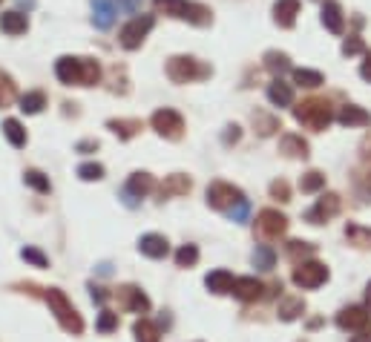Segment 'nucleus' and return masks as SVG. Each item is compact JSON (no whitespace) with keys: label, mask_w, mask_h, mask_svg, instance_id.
Listing matches in <instances>:
<instances>
[{"label":"nucleus","mask_w":371,"mask_h":342,"mask_svg":"<svg viewBox=\"0 0 371 342\" xmlns=\"http://www.w3.org/2000/svg\"><path fill=\"white\" fill-rule=\"evenodd\" d=\"M118 297H121V305L127 311H133V314H147L150 311V299L141 294V288H135V285H124V288L118 291Z\"/></svg>","instance_id":"f3484780"},{"label":"nucleus","mask_w":371,"mask_h":342,"mask_svg":"<svg viewBox=\"0 0 371 342\" xmlns=\"http://www.w3.org/2000/svg\"><path fill=\"white\" fill-rule=\"evenodd\" d=\"M279 150L288 155V158H308V141H302V136H282L279 141Z\"/></svg>","instance_id":"bb28decb"},{"label":"nucleus","mask_w":371,"mask_h":342,"mask_svg":"<svg viewBox=\"0 0 371 342\" xmlns=\"http://www.w3.org/2000/svg\"><path fill=\"white\" fill-rule=\"evenodd\" d=\"M55 75L61 84L67 87H92L101 81V67L92 58H72V55H64V58L55 61Z\"/></svg>","instance_id":"f257e3e1"},{"label":"nucleus","mask_w":371,"mask_h":342,"mask_svg":"<svg viewBox=\"0 0 371 342\" xmlns=\"http://www.w3.org/2000/svg\"><path fill=\"white\" fill-rule=\"evenodd\" d=\"M204 285L210 294H231L233 291V276L228 270H214L204 276Z\"/></svg>","instance_id":"b1692460"},{"label":"nucleus","mask_w":371,"mask_h":342,"mask_svg":"<svg viewBox=\"0 0 371 342\" xmlns=\"http://www.w3.org/2000/svg\"><path fill=\"white\" fill-rule=\"evenodd\" d=\"M262 291H265V285L256 276H239V279H233L231 294L242 302H256V299H262Z\"/></svg>","instance_id":"ddd939ff"},{"label":"nucleus","mask_w":371,"mask_h":342,"mask_svg":"<svg viewBox=\"0 0 371 342\" xmlns=\"http://www.w3.org/2000/svg\"><path fill=\"white\" fill-rule=\"evenodd\" d=\"M78 176L84 179V182H98V179H104V167L101 164H81L78 167Z\"/></svg>","instance_id":"ea45409f"},{"label":"nucleus","mask_w":371,"mask_h":342,"mask_svg":"<svg viewBox=\"0 0 371 342\" xmlns=\"http://www.w3.org/2000/svg\"><path fill=\"white\" fill-rule=\"evenodd\" d=\"M15 98H18V87H15L12 75L0 70V109H4V106H9Z\"/></svg>","instance_id":"473e14b6"},{"label":"nucleus","mask_w":371,"mask_h":342,"mask_svg":"<svg viewBox=\"0 0 371 342\" xmlns=\"http://www.w3.org/2000/svg\"><path fill=\"white\" fill-rule=\"evenodd\" d=\"M245 193L228 182H214L207 187V204L214 207V210H231L236 202H242Z\"/></svg>","instance_id":"1a4fd4ad"},{"label":"nucleus","mask_w":371,"mask_h":342,"mask_svg":"<svg viewBox=\"0 0 371 342\" xmlns=\"http://www.w3.org/2000/svg\"><path fill=\"white\" fill-rule=\"evenodd\" d=\"M299 15V0H277L274 4V21L282 29H291Z\"/></svg>","instance_id":"aec40b11"},{"label":"nucleus","mask_w":371,"mask_h":342,"mask_svg":"<svg viewBox=\"0 0 371 342\" xmlns=\"http://www.w3.org/2000/svg\"><path fill=\"white\" fill-rule=\"evenodd\" d=\"M323 26L331 32V35H343L345 29V15H343V6L337 0H326L323 4Z\"/></svg>","instance_id":"dca6fc26"},{"label":"nucleus","mask_w":371,"mask_h":342,"mask_svg":"<svg viewBox=\"0 0 371 342\" xmlns=\"http://www.w3.org/2000/svg\"><path fill=\"white\" fill-rule=\"evenodd\" d=\"M199 262V248L196 245H184L176 250V265L179 267H193Z\"/></svg>","instance_id":"58836bf2"},{"label":"nucleus","mask_w":371,"mask_h":342,"mask_svg":"<svg viewBox=\"0 0 371 342\" xmlns=\"http://www.w3.org/2000/svg\"><path fill=\"white\" fill-rule=\"evenodd\" d=\"M214 75L207 64H201L199 58H190V55H173L167 61V78L173 84H193V81H204Z\"/></svg>","instance_id":"39448f33"},{"label":"nucleus","mask_w":371,"mask_h":342,"mask_svg":"<svg viewBox=\"0 0 371 342\" xmlns=\"http://www.w3.org/2000/svg\"><path fill=\"white\" fill-rule=\"evenodd\" d=\"M92 23L98 29H110L116 23V4L113 0H92Z\"/></svg>","instance_id":"412c9836"},{"label":"nucleus","mask_w":371,"mask_h":342,"mask_svg":"<svg viewBox=\"0 0 371 342\" xmlns=\"http://www.w3.org/2000/svg\"><path fill=\"white\" fill-rule=\"evenodd\" d=\"M351 342H371V336H365V333H360V336H354Z\"/></svg>","instance_id":"5fc2aeb1"},{"label":"nucleus","mask_w":371,"mask_h":342,"mask_svg":"<svg viewBox=\"0 0 371 342\" xmlns=\"http://www.w3.org/2000/svg\"><path fill=\"white\" fill-rule=\"evenodd\" d=\"M294 118H297L302 127L314 130V133H323V130L331 124L334 112H331V104H328L326 98H308V101H302L299 106H294Z\"/></svg>","instance_id":"7ed1b4c3"},{"label":"nucleus","mask_w":371,"mask_h":342,"mask_svg":"<svg viewBox=\"0 0 371 342\" xmlns=\"http://www.w3.org/2000/svg\"><path fill=\"white\" fill-rule=\"evenodd\" d=\"M268 101H271L274 106H291V104H294V89H291V84H285L282 78L271 81V84H268Z\"/></svg>","instance_id":"4be33fe9"},{"label":"nucleus","mask_w":371,"mask_h":342,"mask_svg":"<svg viewBox=\"0 0 371 342\" xmlns=\"http://www.w3.org/2000/svg\"><path fill=\"white\" fill-rule=\"evenodd\" d=\"M4 136L9 138L12 147H26V130H23V124L18 118H6L4 121Z\"/></svg>","instance_id":"c85d7f7f"},{"label":"nucleus","mask_w":371,"mask_h":342,"mask_svg":"<svg viewBox=\"0 0 371 342\" xmlns=\"http://www.w3.org/2000/svg\"><path fill=\"white\" fill-rule=\"evenodd\" d=\"M153 23H155V18L153 15H141V18H133L121 32H118V43L124 46V49H138L141 43H144V38L150 35V29H153Z\"/></svg>","instance_id":"6e6552de"},{"label":"nucleus","mask_w":371,"mask_h":342,"mask_svg":"<svg viewBox=\"0 0 371 342\" xmlns=\"http://www.w3.org/2000/svg\"><path fill=\"white\" fill-rule=\"evenodd\" d=\"M265 67H268L274 75H282V72L291 70V58L285 52H279V49H268V52H265Z\"/></svg>","instance_id":"cd10ccee"},{"label":"nucleus","mask_w":371,"mask_h":342,"mask_svg":"<svg viewBox=\"0 0 371 342\" xmlns=\"http://www.w3.org/2000/svg\"><path fill=\"white\" fill-rule=\"evenodd\" d=\"M340 207H343V199H340L337 193H326L323 199H316V204L305 213V221H311V224H326V221H331V219L340 213Z\"/></svg>","instance_id":"9b49d317"},{"label":"nucleus","mask_w":371,"mask_h":342,"mask_svg":"<svg viewBox=\"0 0 371 342\" xmlns=\"http://www.w3.org/2000/svg\"><path fill=\"white\" fill-rule=\"evenodd\" d=\"M153 6H155L158 15L187 21L193 26H210L214 23V12H210L204 4H196V0H153Z\"/></svg>","instance_id":"f03ea898"},{"label":"nucleus","mask_w":371,"mask_h":342,"mask_svg":"<svg viewBox=\"0 0 371 342\" xmlns=\"http://www.w3.org/2000/svg\"><path fill=\"white\" fill-rule=\"evenodd\" d=\"M43 299H46V305H49V311L55 314V319L61 322V328L67 331V333H84V319H81V314L72 308V302L64 297V291H58V288H49V291H43Z\"/></svg>","instance_id":"20e7f679"},{"label":"nucleus","mask_w":371,"mask_h":342,"mask_svg":"<svg viewBox=\"0 0 371 342\" xmlns=\"http://www.w3.org/2000/svg\"><path fill=\"white\" fill-rule=\"evenodd\" d=\"M0 4H4V0H0Z\"/></svg>","instance_id":"4d7b16f0"},{"label":"nucleus","mask_w":371,"mask_h":342,"mask_svg":"<svg viewBox=\"0 0 371 342\" xmlns=\"http://www.w3.org/2000/svg\"><path fill=\"white\" fill-rule=\"evenodd\" d=\"M118 6H124L127 12H138L141 9V0H118Z\"/></svg>","instance_id":"8fccbe9b"},{"label":"nucleus","mask_w":371,"mask_h":342,"mask_svg":"<svg viewBox=\"0 0 371 342\" xmlns=\"http://www.w3.org/2000/svg\"><path fill=\"white\" fill-rule=\"evenodd\" d=\"M345 239H348V245H354L360 250H368L371 248V227H362V224L351 221L345 227Z\"/></svg>","instance_id":"393cba45"},{"label":"nucleus","mask_w":371,"mask_h":342,"mask_svg":"<svg viewBox=\"0 0 371 342\" xmlns=\"http://www.w3.org/2000/svg\"><path fill=\"white\" fill-rule=\"evenodd\" d=\"M294 81H297L299 87H308V89L326 84L323 72H316V70H294Z\"/></svg>","instance_id":"e433bc0d"},{"label":"nucleus","mask_w":371,"mask_h":342,"mask_svg":"<svg viewBox=\"0 0 371 342\" xmlns=\"http://www.w3.org/2000/svg\"><path fill=\"white\" fill-rule=\"evenodd\" d=\"M256 231L262 239H279L288 231V219L279 210H262L256 216Z\"/></svg>","instance_id":"9d476101"},{"label":"nucleus","mask_w":371,"mask_h":342,"mask_svg":"<svg viewBox=\"0 0 371 342\" xmlns=\"http://www.w3.org/2000/svg\"><path fill=\"white\" fill-rule=\"evenodd\" d=\"M253 127H256L259 136H274L277 130H282V127H279V118L268 116V112H253Z\"/></svg>","instance_id":"7c9ffc66"},{"label":"nucleus","mask_w":371,"mask_h":342,"mask_svg":"<svg viewBox=\"0 0 371 342\" xmlns=\"http://www.w3.org/2000/svg\"><path fill=\"white\" fill-rule=\"evenodd\" d=\"M21 259H26V262L35 265V267H46V265H49V259H46L38 248H23V250H21Z\"/></svg>","instance_id":"37998d69"},{"label":"nucleus","mask_w":371,"mask_h":342,"mask_svg":"<svg viewBox=\"0 0 371 342\" xmlns=\"http://www.w3.org/2000/svg\"><path fill=\"white\" fill-rule=\"evenodd\" d=\"M271 196L279 199V202H291V187H288V182H282V179L271 182Z\"/></svg>","instance_id":"a18cd8bd"},{"label":"nucleus","mask_w":371,"mask_h":342,"mask_svg":"<svg viewBox=\"0 0 371 342\" xmlns=\"http://www.w3.org/2000/svg\"><path fill=\"white\" fill-rule=\"evenodd\" d=\"M248 213H250V204H248V199L236 202V204L228 210V216H231L233 221H248Z\"/></svg>","instance_id":"49530a36"},{"label":"nucleus","mask_w":371,"mask_h":342,"mask_svg":"<svg viewBox=\"0 0 371 342\" xmlns=\"http://www.w3.org/2000/svg\"><path fill=\"white\" fill-rule=\"evenodd\" d=\"M328 267L323 262H302L294 267V285L297 288H305V291H314V288H320V285L328 282Z\"/></svg>","instance_id":"0eeeda50"},{"label":"nucleus","mask_w":371,"mask_h":342,"mask_svg":"<svg viewBox=\"0 0 371 342\" xmlns=\"http://www.w3.org/2000/svg\"><path fill=\"white\" fill-rule=\"evenodd\" d=\"M314 253H316V248H314V245H308V242H299V239L288 242V256H291V259H299V256H314Z\"/></svg>","instance_id":"a19ab883"},{"label":"nucleus","mask_w":371,"mask_h":342,"mask_svg":"<svg viewBox=\"0 0 371 342\" xmlns=\"http://www.w3.org/2000/svg\"><path fill=\"white\" fill-rule=\"evenodd\" d=\"M153 130L162 136V138H170V141H179L184 136V118L179 116L176 109L165 106V109H155L153 112V118H150Z\"/></svg>","instance_id":"423d86ee"},{"label":"nucleus","mask_w":371,"mask_h":342,"mask_svg":"<svg viewBox=\"0 0 371 342\" xmlns=\"http://www.w3.org/2000/svg\"><path fill=\"white\" fill-rule=\"evenodd\" d=\"M116 328H118V314L101 311V316H98V331H101V333H110V331H116Z\"/></svg>","instance_id":"79ce46f5"},{"label":"nucleus","mask_w":371,"mask_h":342,"mask_svg":"<svg viewBox=\"0 0 371 342\" xmlns=\"http://www.w3.org/2000/svg\"><path fill=\"white\" fill-rule=\"evenodd\" d=\"M360 52H365V43H362V38H357V35H348V40L343 43V55H345V58H351V55H360Z\"/></svg>","instance_id":"c03bdc74"},{"label":"nucleus","mask_w":371,"mask_h":342,"mask_svg":"<svg viewBox=\"0 0 371 342\" xmlns=\"http://www.w3.org/2000/svg\"><path fill=\"white\" fill-rule=\"evenodd\" d=\"M337 325L343 331H362L368 325V308H360V305H348L337 314Z\"/></svg>","instance_id":"4468645a"},{"label":"nucleus","mask_w":371,"mask_h":342,"mask_svg":"<svg viewBox=\"0 0 371 342\" xmlns=\"http://www.w3.org/2000/svg\"><path fill=\"white\" fill-rule=\"evenodd\" d=\"M43 106H46V95L38 92V89H35V92H26V95L21 98V109L26 112V116H38Z\"/></svg>","instance_id":"f704fd0d"},{"label":"nucleus","mask_w":371,"mask_h":342,"mask_svg":"<svg viewBox=\"0 0 371 342\" xmlns=\"http://www.w3.org/2000/svg\"><path fill=\"white\" fill-rule=\"evenodd\" d=\"M302 311H305V302H302L299 297H285V299L279 302V319H282V322H294Z\"/></svg>","instance_id":"c756f323"},{"label":"nucleus","mask_w":371,"mask_h":342,"mask_svg":"<svg viewBox=\"0 0 371 342\" xmlns=\"http://www.w3.org/2000/svg\"><path fill=\"white\" fill-rule=\"evenodd\" d=\"M18 4H21V6H26V9H32V6H35V0H18Z\"/></svg>","instance_id":"6e6d98bb"},{"label":"nucleus","mask_w":371,"mask_h":342,"mask_svg":"<svg viewBox=\"0 0 371 342\" xmlns=\"http://www.w3.org/2000/svg\"><path fill=\"white\" fill-rule=\"evenodd\" d=\"M365 308H368V314H371V282L365 285Z\"/></svg>","instance_id":"864d4df0"},{"label":"nucleus","mask_w":371,"mask_h":342,"mask_svg":"<svg viewBox=\"0 0 371 342\" xmlns=\"http://www.w3.org/2000/svg\"><path fill=\"white\" fill-rule=\"evenodd\" d=\"M133 333H135V342H158V336H162L150 319H138L133 325Z\"/></svg>","instance_id":"72a5a7b5"},{"label":"nucleus","mask_w":371,"mask_h":342,"mask_svg":"<svg viewBox=\"0 0 371 342\" xmlns=\"http://www.w3.org/2000/svg\"><path fill=\"white\" fill-rule=\"evenodd\" d=\"M153 190H155V179H153L150 173H133L130 182H127V187H124V199H127V204L133 207L135 199H144V196H150Z\"/></svg>","instance_id":"f8f14e48"},{"label":"nucleus","mask_w":371,"mask_h":342,"mask_svg":"<svg viewBox=\"0 0 371 342\" xmlns=\"http://www.w3.org/2000/svg\"><path fill=\"white\" fill-rule=\"evenodd\" d=\"M190 187H193V182H190L184 173H173V176H167V179H165V184H162V187H158V196H162V199L187 196V193H190Z\"/></svg>","instance_id":"6ab92c4d"},{"label":"nucleus","mask_w":371,"mask_h":342,"mask_svg":"<svg viewBox=\"0 0 371 342\" xmlns=\"http://www.w3.org/2000/svg\"><path fill=\"white\" fill-rule=\"evenodd\" d=\"M89 291H92V299H95V302H104V299H107V294H104V288H95V285H92Z\"/></svg>","instance_id":"603ef678"},{"label":"nucleus","mask_w":371,"mask_h":342,"mask_svg":"<svg viewBox=\"0 0 371 342\" xmlns=\"http://www.w3.org/2000/svg\"><path fill=\"white\" fill-rule=\"evenodd\" d=\"M337 121L343 127H368L371 124V112H365L362 106L357 104H345L340 112H337Z\"/></svg>","instance_id":"a211bd4d"},{"label":"nucleus","mask_w":371,"mask_h":342,"mask_svg":"<svg viewBox=\"0 0 371 342\" xmlns=\"http://www.w3.org/2000/svg\"><path fill=\"white\" fill-rule=\"evenodd\" d=\"M138 250L144 256H150V259H165L170 253V245H167V239L162 233H147V236L138 239Z\"/></svg>","instance_id":"2eb2a0df"},{"label":"nucleus","mask_w":371,"mask_h":342,"mask_svg":"<svg viewBox=\"0 0 371 342\" xmlns=\"http://www.w3.org/2000/svg\"><path fill=\"white\" fill-rule=\"evenodd\" d=\"M360 75H362L368 84H371V52L365 55V61H362V67H360Z\"/></svg>","instance_id":"09e8293b"},{"label":"nucleus","mask_w":371,"mask_h":342,"mask_svg":"<svg viewBox=\"0 0 371 342\" xmlns=\"http://www.w3.org/2000/svg\"><path fill=\"white\" fill-rule=\"evenodd\" d=\"M253 265H256L259 270H274V265H277V253H274V248H268V245L256 248V253H253Z\"/></svg>","instance_id":"c9c22d12"},{"label":"nucleus","mask_w":371,"mask_h":342,"mask_svg":"<svg viewBox=\"0 0 371 342\" xmlns=\"http://www.w3.org/2000/svg\"><path fill=\"white\" fill-rule=\"evenodd\" d=\"M239 138H242V130H239L236 124H228V127H225V136H222V141L231 147V144H236Z\"/></svg>","instance_id":"de8ad7c7"},{"label":"nucleus","mask_w":371,"mask_h":342,"mask_svg":"<svg viewBox=\"0 0 371 342\" xmlns=\"http://www.w3.org/2000/svg\"><path fill=\"white\" fill-rule=\"evenodd\" d=\"M89 150H98V141H81L78 144V153H89Z\"/></svg>","instance_id":"3c124183"},{"label":"nucleus","mask_w":371,"mask_h":342,"mask_svg":"<svg viewBox=\"0 0 371 342\" xmlns=\"http://www.w3.org/2000/svg\"><path fill=\"white\" fill-rule=\"evenodd\" d=\"M107 127H110L118 138H124V141H130L133 136L141 133V121H138V118H110Z\"/></svg>","instance_id":"a878e982"},{"label":"nucleus","mask_w":371,"mask_h":342,"mask_svg":"<svg viewBox=\"0 0 371 342\" xmlns=\"http://www.w3.org/2000/svg\"><path fill=\"white\" fill-rule=\"evenodd\" d=\"M0 29H4L6 35H26V29H29V21H26V15L23 12H4L0 15Z\"/></svg>","instance_id":"5701e85b"},{"label":"nucleus","mask_w":371,"mask_h":342,"mask_svg":"<svg viewBox=\"0 0 371 342\" xmlns=\"http://www.w3.org/2000/svg\"><path fill=\"white\" fill-rule=\"evenodd\" d=\"M323 187H326V173H320V170H308V173L299 179L302 193H320Z\"/></svg>","instance_id":"2f4dec72"},{"label":"nucleus","mask_w":371,"mask_h":342,"mask_svg":"<svg viewBox=\"0 0 371 342\" xmlns=\"http://www.w3.org/2000/svg\"><path fill=\"white\" fill-rule=\"evenodd\" d=\"M23 182H26L29 187H35L38 193H49V190H52L49 179L40 173V170H26V173H23Z\"/></svg>","instance_id":"4c0bfd02"}]
</instances>
